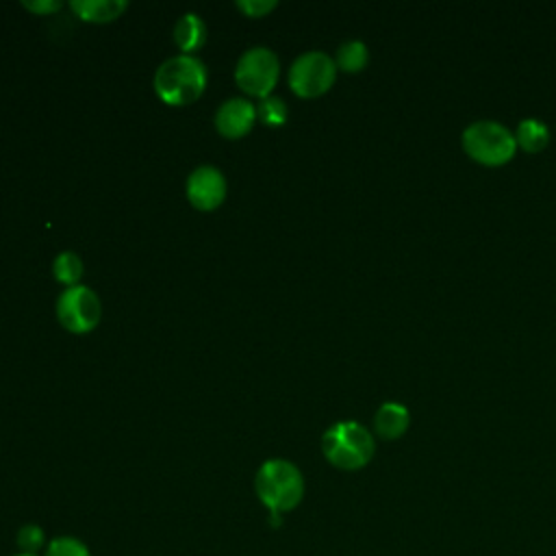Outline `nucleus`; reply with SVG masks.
Returning <instances> with one entry per match:
<instances>
[{"mask_svg": "<svg viewBox=\"0 0 556 556\" xmlns=\"http://www.w3.org/2000/svg\"><path fill=\"white\" fill-rule=\"evenodd\" d=\"M256 117H261V122L267 126H282L287 122V106L280 98L267 96L258 102Z\"/></svg>", "mask_w": 556, "mask_h": 556, "instance_id": "obj_16", "label": "nucleus"}, {"mask_svg": "<svg viewBox=\"0 0 556 556\" xmlns=\"http://www.w3.org/2000/svg\"><path fill=\"white\" fill-rule=\"evenodd\" d=\"M321 452L339 469H361L365 467L374 452L376 443L371 432L358 421H337L321 437Z\"/></svg>", "mask_w": 556, "mask_h": 556, "instance_id": "obj_3", "label": "nucleus"}, {"mask_svg": "<svg viewBox=\"0 0 556 556\" xmlns=\"http://www.w3.org/2000/svg\"><path fill=\"white\" fill-rule=\"evenodd\" d=\"M46 556H91L89 547L76 536H54L46 545Z\"/></svg>", "mask_w": 556, "mask_h": 556, "instance_id": "obj_17", "label": "nucleus"}, {"mask_svg": "<svg viewBox=\"0 0 556 556\" xmlns=\"http://www.w3.org/2000/svg\"><path fill=\"white\" fill-rule=\"evenodd\" d=\"M254 119L256 106L252 102L245 98H230L219 106L215 115V128L226 139H239L252 130Z\"/></svg>", "mask_w": 556, "mask_h": 556, "instance_id": "obj_9", "label": "nucleus"}, {"mask_svg": "<svg viewBox=\"0 0 556 556\" xmlns=\"http://www.w3.org/2000/svg\"><path fill=\"white\" fill-rule=\"evenodd\" d=\"M367 59H369L367 46L358 39H350L337 48L334 65L343 72H361L367 65Z\"/></svg>", "mask_w": 556, "mask_h": 556, "instance_id": "obj_14", "label": "nucleus"}, {"mask_svg": "<svg viewBox=\"0 0 556 556\" xmlns=\"http://www.w3.org/2000/svg\"><path fill=\"white\" fill-rule=\"evenodd\" d=\"M410 424V413L400 402H384L374 415V428L384 439H397L406 432Z\"/></svg>", "mask_w": 556, "mask_h": 556, "instance_id": "obj_10", "label": "nucleus"}, {"mask_svg": "<svg viewBox=\"0 0 556 556\" xmlns=\"http://www.w3.org/2000/svg\"><path fill=\"white\" fill-rule=\"evenodd\" d=\"M515 141L526 152H539L549 141V128L539 117H523L515 128Z\"/></svg>", "mask_w": 556, "mask_h": 556, "instance_id": "obj_13", "label": "nucleus"}, {"mask_svg": "<svg viewBox=\"0 0 556 556\" xmlns=\"http://www.w3.org/2000/svg\"><path fill=\"white\" fill-rule=\"evenodd\" d=\"M17 547L24 554H37L46 545V534L37 523H26L17 530Z\"/></svg>", "mask_w": 556, "mask_h": 556, "instance_id": "obj_18", "label": "nucleus"}, {"mask_svg": "<svg viewBox=\"0 0 556 556\" xmlns=\"http://www.w3.org/2000/svg\"><path fill=\"white\" fill-rule=\"evenodd\" d=\"M100 313L102 306L98 295L85 285L67 287L56 300V317L61 326L74 334L93 330L100 321Z\"/></svg>", "mask_w": 556, "mask_h": 556, "instance_id": "obj_7", "label": "nucleus"}, {"mask_svg": "<svg viewBox=\"0 0 556 556\" xmlns=\"http://www.w3.org/2000/svg\"><path fill=\"white\" fill-rule=\"evenodd\" d=\"M187 198L198 211H213L226 198V178L217 167L200 165L187 178Z\"/></svg>", "mask_w": 556, "mask_h": 556, "instance_id": "obj_8", "label": "nucleus"}, {"mask_svg": "<svg viewBox=\"0 0 556 556\" xmlns=\"http://www.w3.org/2000/svg\"><path fill=\"white\" fill-rule=\"evenodd\" d=\"M70 7L83 22L106 24L117 20L128 4L124 0H72Z\"/></svg>", "mask_w": 556, "mask_h": 556, "instance_id": "obj_11", "label": "nucleus"}, {"mask_svg": "<svg viewBox=\"0 0 556 556\" xmlns=\"http://www.w3.org/2000/svg\"><path fill=\"white\" fill-rule=\"evenodd\" d=\"M15 556H37V554H24V552H20V554H15Z\"/></svg>", "mask_w": 556, "mask_h": 556, "instance_id": "obj_21", "label": "nucleus"}, {"mask_svg": "<svg viewBox=\"0 0 556 556\" xmlns=\"http://www.w3.org/2000/svg\"><path fill=\"white\" fill-rule=\"evenodd\" d=\"M22 7L26 11H33V13H41V15H48V13H54L61 9V2L59 0H24Z\"/></svg>", "mask_w": 556, "mask_h": 556, "instance_id": "obj_20", "label": "nucleus"}, {"mask_svg": "<svg viewBox=\"0 0 556 556\" xmlns=\"http://www.w3.org/2000/svg\"><path fill=\"white\" fill-rule=\"evenodd\" d=\"M52 271H54V278H56L61 285L76 287L78 280H80V276H83V261H80V256L74 254V252H61V254L54 258Z\"/></svg>", "mask_w": 556, "mask_h": 556, "instance_id": "obj_15", "label": "nucleus"}, {"mask_svg": "<svg viewBox=\"0 0 556 556\" xmlns=\"http://www.w3.org/2000/svg\"><path fill=\"white\" fill-rule=\"evenodd\" d=\"M174 41L182 50V54H189L204 46L206 41V26L195 13H185L174 28Z\"/></svg>", "mask_w": 556, "mask_h": 556, "instance_id": "obj_12", "label": "nucleus"}, {"mask_svg": "<svg viewBox=\"0 0 556 556\" xmlns=\"http://www.w3.org/2000/svg\"><path fill=\"white\" fill-rule=\"evenodd\" d=\"M337 76L334 59L326 52L311 50L300 54L289 70V87L300 98H317L326 93Z\"/></svg>", "mask_w": 556, "mask_h": 556, "instance_id": "obj_5", "label": "nucleus"}, {"mask_svg": "<svg viewBox=\"0 0 556 556\" xmlns=\"http://www.w3.org/2000/svg\"><path fill=\"white\" fill-rule=\"evenodd\" d=\"M280 74L278 56L269 48H250L241 54L235 67V80L248 96L267 98Z\"/></svg>", "mask_w": 556, "mask_h": 556, "instance_id": "obj_6", "label": "nucleus"}, {"mask_svg": "<svg viewBox=\"0 0 556 556\" xmlns=\"http://www.w3.org/2000/svg\"><path fill=\"white\" fill-rule=\"evenodd\" d=\"M278 7L276 0H239L237 9L245 13L248 17H263L265 13L274 11Z\"/></svg>", "mask_w": 556, "mask_h": 556, "instance_id": "obj_19", "label": "nucleus"}, {"mask_svg": "<svg viewBox=\"0 0 556 556\" xmlns=\"http://www.w3.org/2000/svg\"><path fill=\"white\" fill-rule=\"evenodd\" d=\"M206 67L193 54H176L163 61L154 74V91L169 106L195 102L206 87Z\"/></svg>", "mask_w": 556, "mask_h": 556, "instance_id": "obj_1", "label": "nucleus"}, {"mask_svg": "<svg viewBox=\"0 0 556 556\" xmlns=\"http://www.w3.org/2000/svg\"><path fill=\"white\" fill-rule=\"evenodd\" d=\"M465 152L484 165H502L513 159L517 150L515 132L495 119H476L463 130Z\"/></svg>", "mask_w": 556, "mask_h": 556, "instance_id": "obj_4", "label": "nucleus"}, {"mask_svg": "<svg viewBox=\"0 0 556 556\" xmlns=\"http://www.w3.org/2000/svg\"><path fill=\"white\" fill-rule=\"evenodd\" d=\"M254 491L269 513L282 515L302 502L304 478L291 460L271 458L258 467Z\"/></svg>", "mask_w": 556, "mask_h": 556, "instance_id": "obj_2", "label": "nucleus"}]
</instances>
